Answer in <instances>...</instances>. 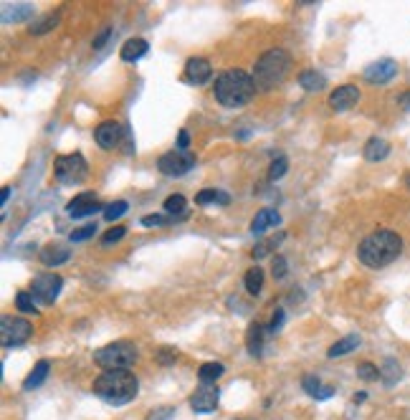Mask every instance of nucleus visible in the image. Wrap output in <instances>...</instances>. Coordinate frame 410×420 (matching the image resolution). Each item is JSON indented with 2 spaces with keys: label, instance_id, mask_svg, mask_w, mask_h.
<instances>
[{
  "label": "nucleus",
  "instance_id": "obj_2",
  "mask_svg": "<svg viewBox=\"0 0 410 420\" xmlns=\"http://www.w3.org/2000/svg\"><path fill=\"white\" fill-rule=\"evenodd\" d=\"M402 253V238L395 231H375L360 244V261L368 269H385Z\"/></svg>",
  "mask_w": 410,
  "mask_h": 420
},
{
  "label": "nucleus",
  "instance_id": "obj_38",
  "mask_svg": "<svg viewBox=\"0 0 410 420\" xmlns=\"http://www.w3.org/2000/svg\"><path fill=\"white\" fill-rule=\"evenodd\" d=\"M31 13H34V10L28 8V5H21V8H13V13L3 10V21H5V23H10V18H13V21H21V18H28Z\"/></svg>",
  "mask_w": 410,
  "mask_h": 420
},
{
  "label": "nucleus",
  "instance_id": "obj_37",
  "mask_svg": "<svg viewBox=\"0 0 410 420\" xmlns=\"http://www.w3.org/2000/svg\"><path fill=\"white\" fill-rule=\"evenodd\" d=\"M125 233H127V231H125V228H122V226H117V228H109L107 233L101 235V244H104V246L117 244V241H122V238H125Z\"/></svg>",
  "mask_w": 410,
  "mask_h": 420
},
{
  "label": "nucleus",
  "instance_id": "obj_4",
  "mask_svg": "<svg viewBox=\"0 0 410 420\" xmlns=\"http://www.w3.org/2000/svg\"><path fill=\"white\" fill-rule=\"evenodd\" d=\"M289 68H292V56H289L284 49L266 51V53L256 61V68H253V81H256V89L268 92V89L279 86L286 79Z\"/></svg>",
  "mask_w": 410,
  "mask_h": 420
},
{
  "label": "nucleus",
  "instance_id": "obj_1",
  "mask_svg": "<svg viewBox=\"0 0 410 420\" xmlns=\"http://www.w3.org/2000/svg\"><path fill=\"white\" fill-rule=\"evenodd\" d=\"M256 94V81L243 68H228L216 79V99L226 109H241Z\"/></svg>",
  "mask_w": 410,
  "mask_h": 420
},
{
  "label": "nucleus",
  "instance_id": "obj_15",
  "mask_svg": "<svg viewBox=\"0 0 410 420\" xmlns=\"http://www.w3.org/2000/svg\"><path fill=\"white\" fill-rule=\"evenodd\" d=\"M213 76V66L208 59H190L185 64V79L195 86H203L205 81H210Z\"/></svg>",
  "mask_w": 410,
  "mask_h": 420
},
{
  "label": "nucleus",
  "instance_id": "obj_46",
  "mask_svg": "<svg viewBox=\"0 0 410 420\" xmlns=\"http://www.w3.org/2000/svg\"><path fill=\"white\" fill-rule=\"evenodd\" d=\"M10 200V187H3V198H0V205H8Z\"/></svg>",
  "mask_w": 410,
  "mask_h": 420
},
{
  "label": "nucleus",
  "instance_id": "obj_19",
  "mask_svg": "<svg viewBox=\"0 0 410 420\" xmlns=\"http://www.w3.org/2000/svg\"><path fill=\"white\" fill-rule=\"evenodd\" d=\"M264 337H266V329H264V324H251L248 327V332H246V347H248V352L253 354V357H259L261 350H264Z\"/></svg>",
  "mask_w": 410,
  "mask_h": 420
},
{
  "label": "nucleus",
  "instance_id": "obj_13",
  "mask_svg": "<svg viewBox=\"0 0 410 420\" xmlns=\"http://www.w3.org/2000/svg\"><path fill=\"white\" fill-rule=\"evenodd\" d=\"M395 74H398V64H395L393 59L375 61V64H370V66L365 68V79H368L370 84H375V86L387 84Z\"/></svg>",
  "mask_w": 410,
  "mask_h": 420
},
{
  "label": "nucleus",
  "instance_id": "obj_3",
  "mask_svg": "<svg viewBox=\"0 0 410 420\" xmlns=\"http://www.w3.org/2000/svg\"><path fill=\"white\" fill-rule=\"evenodd\" d=\"M140 393V382L129 370H107L94 380V395H99L109 405L132 403Z\"/></svg>",
  "mask_w": 410,
  "mask_h": 420
},
{
  "label": "nucleus",
  "instance_id": "obj_41",
  "mask_svg": "<svg viewBox=\"0 0 410 420\" xmlns=\"http://www.w3.org/2000/svg\"><path fill=\"white\" fill-rule=\"evenodd\" d=\"M142 226H144V228L165 226V218H162V215H144V218H142Z\"/></svg>",
  "mask_w": 410,
  "mask_h": 420
},
{
  "label": "nucleus",
  "instance_id": "obj_8",
  "mask_svg": "<svg viewBox=\"0 0 410 420\" xmlns=\"http://www.w3.org/2000/svg\"><path fill=\"white\" fill-rule=\"evenodd\" d=\"M61 286H64V278H61L59 274H41V276L34 278L31 294H34V299H38L41 304H53L61 291Z\"/></svg>",
  "mask_w": 410,
  "mask_h": 420
},
{
  "label": "nucleus",
  "instance_id": "obj_31",
  "mask_svg": "<svg viewBox=\"0 0 410 420\" xmlns=\"http://www.w3.org/2000/svg\"><path fill=\"white\" fill-rule=\"evenodd\" d=\"M127 210H129L127 200H114V202H109L107 208H104V218H107L109 223H114V220H119L122 215H125Z\"/></svg>",
  "mask_w": 410,
  "mask_h": 420
},
{
  "label": "nucleus",
  "instance_id": "obj_40",
  "mask_svg": "<svg viewBox=\"0 0 410 420\" xmlns=\"http://www.w3.org/2000/svg\"><path fill=\"white\" fill-rule=\"evenodd\" d=\"M281 324H284V311L277 309V314H274V319H271V324H268V332H274V334H277L279 329H281Z\"/></svg>",
  "mask_w": 410,
  "mask_h": 420
},
{
  "label": "nucleus",
  "instance_id": "obj_18",
  "mask_svg": "<svg viewBox=\"0 0 410 420\" xmlns=\"http://www.w3.org/2000/svg\"><path fill=\"white\" fill-rule=\"evenodd\" d=\"M71 259V251H68L66 246H59V244H53V246H46L41 251V263L43 266H61L64 261Z\"/></svg>",
  "mask_w": 410,
  "mask_h": 420
},
{
  "label": "nucleus",
  "instance_id": "obj_16",
  "mask_svg": "<svg viewBox=\"0 0 410 420\" xmlns=\"http://www.w3.org/2000/svg\"><path fill=\"white\" fill-rule=\"evenodd\" d=\"M277 226H281V215H279L277 210L264 208L251 220V233H266L268 228H277Z\"/></svg>",
  "mask_w": 410,
  "mask_h": 420
},
{
  "label": "nucleus",
  "instance_id": "obj_26",
  "mask_svg": "<svg viewBox=\"0 0 410 420\" xmlns=\"http://www.w3.org/2000/svg\"><path fill=\"white\" fill-rule=\"evenodd\" d=\"M223 372H226V367L220 362H205L201 370H198V378H201V382H216Z\"/></svg>",
  "mask_w": 410,
  "mask_h": 420
},
{
  "label": "nucleus",
  "instance_id": "obj_22",
  "mask_svg": "<svg viewBox=\"0 0 410 420\" xmlns=\"http://www.w3.org/2000/svg\"><path fill=\"white\" fill-rule=\"evenodd\" d=\"M49 370H51V362L49 360L38 362L34 370H31V375L25 378V382H23L25 390H36V387H41L43 382H46V378H49Z\"/></svg>",
  "mask_w": 410,
  "mask_h": 420
},
{
  "label": "nucleus",
  "instance_id": "obj_23",
  "mask_svg": "<svg viewBox=\"0 0 410 420\" xmlns=\"http://www.w3.org/2000/svg\"><path fill=\"white\" fill-rule=\"evenodd\" d=\"M355 347H360V337L357 334H347V337H342L339 342H335V345L329 347V357L335 360V357H342V354H350Z\"/></svg>",
  "mask_w": 410,
  "mask_h": 420
},
{
  "label": "nucleus",
  "instance_id": "obj_21",
  "mask_svg": "<svg viewBox=\"0 0 410 420\" xmlns=\"http://www.w3.org/2000/svg\"><path fill=\"white\" fill-rule=\"evenodd\" d=\"M387 155H390V144H387L385 140H380V137H372V140L365 144V157H368L370 162L385 160Z\"/></svg>",
  "mask_w": 410,
  "mask_h": 420
},
{
  "label": "nucleus",
  "instance_id": "obj_20",
  "mask_svg": "<svg viewBox=\"0 0 410 420\" xmlns=\"http://www.w3.org/2000/svg\"><path fill=\"white\" fill-rule=\"evenodd\" d=\"M302 387L307 395L317 397V400H326V397L335 395V390H332V387H324L319 382V378H314V375H307V378L302 380Z\"/></svg>",
  "mask_w": 410,
  "mask_h": 420
},
{
  "label": "nucleus",
  "instance_id": "obj_28",
  "mask_svg": "<svg viewBox=\"0 0 410 420\" xmlns=\"http://www.w3.org/2000/svg\"><path fill=\"white\" fill-rule=\"evenodd\" d=\"M246 289H248V294H259L261 286H264V271L259 269V266H253V269L246 271Z\"/></svg>",
  "mask_w": 410,
  "mask_h": 420
},
{
  "label": "nucleus",
  "instance_id": "obj_32",
  "mask_svg": "<svg viewBox=\"0 0 410 420\" xmlns=\"http://www.w3.org/2000/svg\"><path fill=\"white\" fill-rule=\"evenodd\" d=\"M286 170H289V160H286V157H277V160L271 162V168H268V180H271V183L281 180V177L286 175Z\"/></svg>",
  "mask_w": 410,
  "mask_h": 420
},
{
  "label": "nucleus",
  "instance_id": "obj_10",
  "mask_svg": "<svg viewBox=\"0 0 410 420\" xmlns=\"http://www.w3.org/2000/svg\"><path fill=\"white\" fill-rule=\"evenodd\" d=\"M218 400H220V390L216 387V382H203L190 397V408L195 412H213L218 408Z\"/></svg>",
  "mask_w": 410,
  "mask_h": 420
},
{
  "label": "nucleus",
  "instance_id": "obj_39",
  "mask_svg": "<svg viewBox=\"0 0 410 420\" xmlns=\"http://www.w3.org/2000/svg\"><path fill=\"white\" fill-rule=\"evenodd\" d=\"M286 271H289V266H286V259H284V256H277V259H274V269H271L274 278H284Z\"/></svg>",
  "mask_w": 410,
  "mask_h": 420
},
{
  "label": "nucleus",
  "instance_id": "obj_43",
  "mask_svg": "<svg viewBox=\"0 0 410 420\" xmlns=\"http://www.w3.org/2000/svg\"><path fill=\"white\" fill-rule=\"evenodd\" d=\"M109 36H112V28H107V31H101L99 38H94V49H104L109 41Z\"/></svg>",
  "mask_w": 410,
  "mask_h": 420
},
{
  "label": "nucleus",
  "instance_id": "obj_11",
  "mask_svg": "<svg viewBox=\"0 0 410 420\" xmlns=\"http://www.w3.org/2000/svg\"><path fill=\"white\" fill-rule=\"evenodd\" d=\"M122 135H125V127L119 122H101L97 129H94V140L99 144L101 150H114L122 142Z\"/></svg>",
  "mask_w": 410,
  "mask_h": 420
},
{
  "label": "nucleus",
  "instance_id": "obj_12",
  "mask_svg": "<svg viewBox=\"0 0 410 420\" xmlns=\"http://www.w3.org/2000/svg\"><path fill=\"white\" fill-rule=\"evenodd\" d=\"M101 205H99V198L94 193H79L74 200H68L66 205V213L71 218H86V215H94V213H99Z\"/></svg>",
  "mask_w": 410,
  "mask_h": 420
},
{
  "label": "nucleus",
  "instance_id": "obj_27",
  "mask_svg": "<svg viewBox=\"0 0 410 420\" xmlns=\"http://www.w3.org/2000/svg\"><path fill=\"white\" fill-rule=\"evenodd\" d=\"M380 375H383V380H385V385H395L398 380H400V365L393 360V357H387L385 360V365L380 367Z\"/></svg>",
  "mask_w": 410,
  "mask_h": 420
},
{
  "label": "nucleus",
  "instance_id": "obj_48",
  "mask_svg": "<svg viewBox=\"0 0 410 420\" xmlns=\"http://www.w3.org/2000/svg\"><path fill=\"white\" fill-rule=\"evenodd\" d=\"M405 185H408V190H410V172L405 175Z\"/></svg>",
  "mask_w": 410,
  "mask_h": 420
},
{
  "label": "nucleus",
  "instance_id": "obj_29",
  "mask_svg": "<svg viewBox=\"0 0 410 420\" xmlns=\"http://www.w3.org/2000/svg\"><path fill=\"white\" fill-rule=\"evenodd\" d=\"M185 205H188V200H185L183 195H170L168 200H165V213H168V215H175V218H183Z\"/></svg>",
  "mask_w": 410,
  "mask_h": 420
},
{
  "label": "nucleus",
  "instance_id": "obj_7",
  "mask_svg": "<svg viewBox=\"0 0 410 420\" xmlns=\"http://www.w3.org/2000/svg\"><path fill=\"white\" fill-rule=\"evenodd\" d=\"M193 168H195L193 152L172 150V152H165V155L157 160V170L168 177H180V175H185V172H190Z\"/></svg>",
  "mask_w": 410,
  "mask_h": 420
},
{
  "label": "nucleus",
  "instance_id": "obj_25",
  "mask_svg": "<svg viewBox=\"0 0 410 420\" xmlns=\"http://www.w3.org/2000/svg\"><path fill=\"white\" fill-rule=\"evenodd\" d=\"M195 202L198 205H208V202H213V205H228L231 202V198H228V193H223V190H201V193L195 195Z\"/></svg>",
  "mask_w": 410,
  "mask_h": 420
},
{
  "label": "nucleus",
  "instance_id": "obj_42",
  "mask_svg": "<svg viewBox=\"0 0 410 420\" xmlns=\"http://www.w3.org/2000/svg\"><path fill=\"white\" fill-rule=\"evenodd\" d=\"M188 147H190V137H188V132H180V135H177V150L180 152H188Z\"/></svg>",
  "mask_w": 410,
  "mask_h": 420
},
{
  "label": "nucleus",
  "instance_id": "obj_24",
  "mask_svg": "<svg viewBox=\"0 0 410 420\" xmlns=\"http://www.w3.org/2000/svg\"><path fill=\"white\" fill-rule=\"evenodd\" d=\"M299 84H302L307 92H322L326 86V79L322 74H317V71H302Z\"/></svg>",
  "mask_w": 410,
  "mask_h": 420
},
{
  "label": "nucleus",
  "instance_id": "obj_9",
  "mask_svg": "<svg viewBox=\"0 0 410 420\" xmlns=\"http://www.w3.org/2000/svg\"><path fill=\"white\" fill-rule=\"evenodd\" d=\"M34 334V327L25 319H3V347H18L28 342V337Z\"/></svg>",
  "mask_w": 410,
  "mask_h": 420
},
{
  "label": "nucleus",
  "instance_id": "obj_45",
  "mask_svg": "<svg viewBox=\"0 0 410 420\" xmlns=\"http://www.w3.org/2000/svg\"><path fill=\"white\" fill-rule=\"evenodd\" d=\"M398 104H400V107H402V109H405V111H410V92L400 94V99H398Z\"/></svg>",
  "mask_w": 410,
  "mask_h": 420
},
{
  "label": "nucleus",
  "instance_id": "obj_34",
  "mask_svg": "<svg viewBox=\"0 0 410 420\" xmlns=\"http://www.w3.org/2000/svg\"><path fill=\"white\" fill-rule=\"evenodd\" d=\"M56 25H59V13H51V16L43 18L41 23L31 25V34L41 36V34H46V31H51V28H56Z\"/></svg>",
  "mask_w": 410,
  "mask_h": 420
},
{
  "label": "nucleus",
  "instance_id": "obj_36",
  "mask_svg": "<svg viewBox=\"0 0 410 420\" xmlns=\"http://www.w3.org/2000/svg\"><path fill=\"white\" fill-rule=\"evenodd\" d=\"M92 235H97V223H89V226L74 231V233H71V244H81V241L92 238Z\"/></svg>",
  "mask_w": 410,
  "mask_h": 420
},
{
  "label": "nucleus",
  "instance_id": "obj_33",
  "mask_svg": "<svg viewBox=\"0 0 410 420\" xmlns=\"http://www.w3.org/2000/svg\"><path fill=\"white\" fill-rule=\"evenodd\" d=\"M16 306L21 311H25V314H31V311H38L36 309V299H34V294H28V291H18L16 294Z\"/></svg>",
  "mask_w": 410,
  "mask_h": 420
},
{
  "label": "nucleus",
  "instance_id": "obj_5",
  "mask_svg": "<svg viewBox=\"0 0 410 420\" xmlns=\"http://www.w3.org/2000/svg\"><path fill=\"white\" fill-rule=\"evenodd\" d=\"M94 362L107 370H129L134 362H137V347L129 342H114L94 352Z\"/></svg>",
  "mask_w": 410,
  "mask_h": 420
},
{
  "label": "nucleus",
  "instance_id": "obj_35",
  "mask_svg": "<svg viewBox=\"0 0 410 420\" xmlns=\"http://www.w3.org/2000/svg\"><path fill=\"white\" fill-rule=\"evenodd\" d=\"M357 378L365 380V382L377 380V378H380V367H375L372 362H362V365H357Z\"/></svg>",
  "mask_w": 410,
  "mask_h": 420
},
{
  "label": "nucleus",
  "instance_id": "obj_14",
  "mask_svg": "<svg viewBox=\"0 0 410 420\" xmlns=\"http://www.w3.org/2000/svg\"><path fill=\"white\" fill-rule=\"evenodd\" d=\"M360 101V89L352 84H344L339 86V89H335V92L329 94V107L335 111H347L352 109L355 104Z\"/></svg>",
  "mask_w": 410,
  "mask_h": 420
},
{
  "label": "nucleus",
  "instance_id": "obj_44",
  "mask_svg": "<svg viewBox=\"0 0 410 420\" xmlns=\"http://www.w3.org/2000/svg\"><path fill=\"white\" fill-rule=\"evenodd\" d=\"M172 360H175V352H172V350H162V352H159V362H162V365H170Z\"/></svg>",
  "mask_w": 410,
  "mask_h": 420
},
{
  "label": "nucleus",
  "instance_id": "obj_30",
  "mask_svg": "<svg viewBox=\"0 0 410 420\" xmlns=\"http://www.w3.org/2000/svg\"><path fill=\"white\" fill-rule=\"evenodd\" d=\"M281 241H284V233H279V235H274V238H268V241H264V244H259L256 246V248H253L251 251V256L256 261L259 259H264V256H266V253H271L274 251V248H277L279 244H281Z\"/></svg>",
  "mask_w": 410,
  "mask_h": 420
},
{
  "label": "nucleus",
  "instance_id": "obj_17",
  "mask_svg": "<svg viewBox=\"0 0 410 420\" xmlns=\"http://www.w3.org/2000/svg\"><path fill=\"white\" fill-rule=\"evenodd\" d=\"M147 51H150V43L144 38H129L127 43H122L119 56H122V61H140L142 56H147Z\"/></svg>",
  "mask_w": 410,
  "mask_h": 420
},
{
  "label": "nucleus",
  "instance_id": "obj_6",
  "mask_svg": "<svg viewBox=\"0 0 410 420\" xmlns=\"http://www.w3.org/2000/svg\"><path fill=\"white\" fill-rule=\"evenodd\" d=\"M56 180H59L61 185H76V183H81L86 177V160L84 155H79V152H71V155H61L56 157Z\"/></svg>",
  "mask_w": 410,
  "mask_h": 420
},
{
  "label": "nucleus",
  "instance_id": "obj_47",
  "mask_svg": "<svg viewBox=\"0 0 410 420\" xmlns=\"http://www.w3.org/2000/svg\"><path fill=\"white\" fill-rule=\"evenodd\" d=\"M365 397H368V395H365V393H357V395H355V403H362Z\"/></svg>",
  "mask_w": 410,
  "mask_h": 420
}]
</instances>
